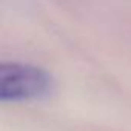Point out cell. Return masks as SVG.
<instances>
[{"label": "cell", "instance_id": "obj_1", "mask_svg": "<svg viewBox=\"0 0 131 131\" xmlns=\"http://www.w3.org/2000/svg\"><path fill=\"white\" fill-rule=\"evenodd\" d=\"M56 90L52 74L40 67L22 62L0 65V102L25 103L48 99Z\"/></svg>", "mask_w": 131, "mask_h": 131}]
</instances>
